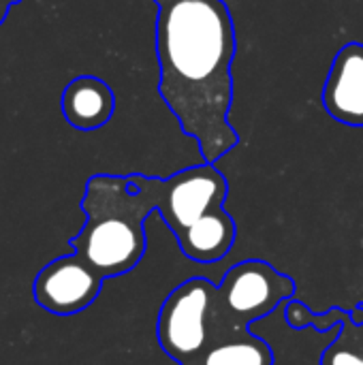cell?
Masks as SVG:
<instances>
[{
	"label": "cell",
	"instance_id": "obj_8",
	"mask_svg": "<svg viewBox=\"0 0 363 365\" xmlns=\"http://www.w3.org/2000/svg\"><path fill=\"white\" fill-rule=\"evenodd\" d=\"M116 109L113 90L94 75L75 77L62 92V113L79 130L105 126Z\"/></svg>",
	"mask_w": 363,
	"mask_h": 365
},
{
	"label": "cell",
	"instance_id": "obj_6",
	"mask_svg": "<svg viewBox=\"0 0 363 365\" xmlns=\"http://www.w3.org/2000/svg\"><path fill=\"white\" fill-rule=\"evenodd\" d=\"M103 278L77 255L60 257L45 265L34 280V299L58 317L86 310L101 293Z\"/></svg>",
	"mask_w": 363,
	"mask_h": 365
},
{
	"label": "cell",
	"instance_id": "obj_7",
	"mask_svg": "<svg viewBox=\"0 0 363 365\" xmlns=\"http://www.w3.org/2000/svg\"><path fill=\"white\" fill-rule=\"evenodd\" d=\"M321 103L340 124L363 128V43L349 41L332 62Z\"/></svg>",
	"mask_w": 363,
	"mask_h": 365
},
{
	"label": "cell",
	"instance_id": "obj_12",
	"mask_svg": "<svg viewBox=\"0 0 363 365\" xmlns=\"http://www.w3.org/2000/svg\"><path fill=\"white\" fill-rule=\"evenodd\" d=\"M355 329H357V334H359V338H362V340H363V323H359V325L355 323Z\"/></svg>",
	"mask_w": 363,
	"mask_h": 365
},
{
	"label": "cell",
	"instance_id": "obj_11",
	"mask_svg": "<svg viewBox=\"0 0 363 365\" xmlns=\"http://www.w3.org/2000/svg\"><path fill=\"white\" fill-rule=\"evenodd\" d=\"M351 312V319H353V323H363V306H357V308H353V310H349Z\"/></svg>",
	"mask_w": 363,
	"mask_h": 365
},
{
	"label": "cell",
	"instance_id": "obj_10",
	"mask_svg": "<svg viewBox=\"0 0 363 365\" xmlns=\"http://www.w3.org/2000/svg\"><path fill=\"white\" fill-rule=\"evenodd\" d=\"M15 2H19V0H0V24H2V19L6 17L9 6H11V4H15Z\"/></svg>",
	"mask_w": 363,
	"mask_h": 365
},
{
	"label": "cell",
	"instance_id": "obj_5",
	"mask_svg": "<svg viewBox=\"0 0 363 365\" xmlns=\"http://www.w3.org/2000/svg\"><path fill=\"white\" fill-rule=\"evenodd\" d=\"M214 287L208 278H190L175 287L160 306L158 344L175 365H190L208 346V314Z\"/></svg>",
	"mask_w": 363,
	"mask_h": 365
},
{
	"label": "cell",
	"instance_id": "obj_9",
	"mask_svg": "<svg viewBox=\"0 0 363 365\" xmlns=\"http://www.w3.org/2000/svg\"><path fill=\"white\" fill-rule=\"evenodd\" d=\"M190 365H276V355L265 338L246 329L210 342Z\"/></svg>",
	"mask_w": 363,
	"mask_h": 365
},
{
	"label": "cell",
	"instance_id": "obj_4",
	"mask_svg": "<svg viewBox=\"0 0 363 365\" xmlns=\"http://www.w3.org/2000/svg\"><path fill=\"white\" fill-rule=\"evenodd\" d=\"M293 297L295 282L291 276L278 272L267 261L248 259L227 269L214 287L212 304L231 327L250 329Z\"/></svg>",
	"mask_w": 363,
	"mask_h": 365
},
{
	"label": "cell",
	"instance_id": "obj_1",
	"mask_svg": "<svg viewBox=\"0 0 363 365\" xmlns=\"http://www.w3.org/2000/svg\"><path fill=\"white\" fill-rule=\"evenodd\" d=\"M158 9L154 43L158 94L205 163L240 143L233 107L235 24L225 0H152Z\"/></svg>",
	"mask_w": 363,
	"mask_h": 365
},
{
	"label": "cell",
	"instance_id": "obj_2",
	"mask_svg": "<svg viewBox=\"0 0 363 365\" xmlns=\"http://www.w3.org/2000/svg\"><path fill=\"white\" fill-rule=\"evenodd\" d=\"M86 225L71 240L75 255L103 280L133 272L145 255V222L156 212L139 173L92 175L81 201Z\"/></svg>",
	"mask_w": 363,
	"mask_h": 365
},
{
	"label": "cell",
	"instance_id": "obj_3",
	"mask_svg": "<svg viewBox=\"0 0 363 365\" xmlns=\"http://www.w3.org/2000/svg\"><path fill=\"white\" fill-rule=\"evenodd\" d=\"M139 178L184 257L195 263H218L231 252L237 227L225 210L229 182L214 163L203 160L169 178Z\"/></svg>",
	"mask_w": 363,
	"mask_h": 365
}]
</instances>
